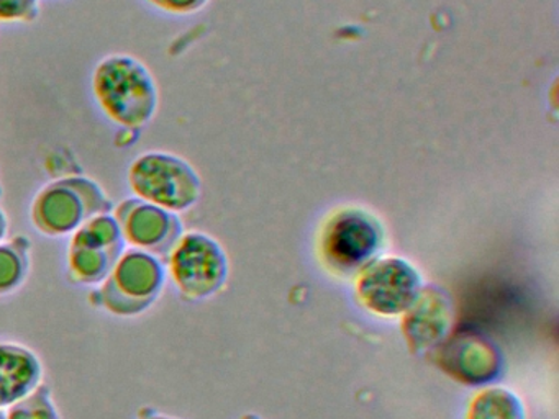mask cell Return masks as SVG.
I'll use <instances>...</instances> for the list:
<instances>
[{
	"mask_svg": "<svg viewBox=\"0 0 559 419\" xmlns=\"http://www.w3.org/2000/svg\"><path fill=\"white\" fill-rule=\"evenodd\" d=\"M93 92L100 110L129 130L145 127L158 108V88L152 72L127 55L104 58L94 69Z\"/></svg>",
	"mask_w": 559,
	"mask_h": 419,
	"instance_id": "obj_1",
	"label": "cell"
},
{
	"mask_svg": "<svg viewBox=\"0 0 559 419\" xmlns=\"http://www.w3.org/2000/svg\"><path fill=\"white\" fill-rule=\"evenodd\" d=\"M112 210L104 190L87 177H64L45 185L32 203V223L50 238L73 235L87 219Z\"/></svg>",
	"mask_w": 559,
	"mask_h": 419,
	"instance_id": "obj_2",
	"label": "cell"
},
{
	"mask_svg": "<svg viewBox=\"0 0 559 419\" xmlns=\"http://www.w3.org/2000/svg\"><path fill=\"white\" fill-rule=\"evenodd\" d=\"M165 282L163 262L148 252L132 248L122 252L99 290L91 298L94 304L114 316H139L158 300Z\"/></svg>",
	"mask_w": 559,
	"mask_h": 419,
	"instance_id": "obj_3",
	"label": "cell"
},
{
	"mask_svg": "<svg viewBox=\"0 0 559 419\" xmlns=\"http://www.w3.org/2000/svg\"><path fill=\"white\" fill-rule=\"evenodd\" d=\"M129 187L136 199L168 212L191 208L201 199L202 185L195 170L181 157L168 153L140 154L129 167Z\"/></svg>",
	"mask_w": 559,
	"mask_h": 419,
	"instance_id": "obj_4",
	"label": "cell"
},
{
	"mask_svg": "<svg viewBox=\"0 0 559 419\" xmlns=\"http://www.w3.org/2000/svg\"><path fill=\"white\" fill-rule=\"evenodd\" d=\"M166 262L173 284L189 301L215 297L224 290L230 275L227 252L204 232H182Z\"/></svg>",
	"mask_w": 559,
	"mask_h": 419,
	"instance_id": "obj_5",
	"label": "cell"
},
{
	"mask_svg": "<svg viewBox=\"0 0 559 419\" xmlns=\"http://www.w3.org/2000/svg\"><path fill=\"white\" fill-rule=\"evenodd\" d=\"M424 285L417 267L397 255H378L353 278L359 307L381 318H401Z\"/></svg>",
	"mask_w": 559,
	"mask_h": 419,
	"instance_id": "obj_6",
	"label": "cell"
},
{
	"mask_svg": "<svg viewBox=\"0 0 559 419\" xmlns=\"http://www.w3.org/2000/svg\"><path fill=\"white\" fill-rule=\"evenodd\" d=\"M384 244L381 223L361 208L340 210L330 216L320 236V254L330 271L355 275Z\"/></svg>",
	"mask_w": 559,
	"mask_h": 419,
	"instance_id": "obj_7",
	"label": "cell"
},
{
	"mask_svg": "<svg viewBox=\"0 0 559 419\" xmlns=\"http://www.w3.org/2000/svg\"><path fill=\"white\" fill-rule=\"evenodd\" d=\"M431 362L461 385H490L506 369L500 347L476 327H453L430 352Z\"/></svg>",
	"mask_w": 559,
	"mask_h": 419,
	"instance_id": "obj_8",
	"label": "cell"
},
{
	"mask_svg": "<svg viewBox=\"0 0 559 419\" xmlns=\"http://www.w3.org/2000/svg\"><path fill=\"white\" fill-rule=\"evenodd\" d=\"M119 223L109 213L93 216L71 236L68 274L80 285H100L126 251Z\"/></svg>",
	"mask_w": 559,
	"mask_h": 419,
	"instance_id": "obj_9",
	"label": "cell"
},
{
	"mask_svg": "<svg viewBox=\"0 0 559 419\" xmlns=\"http://www.w3.org/2000/svg\"><path fill=\"white\" fill-rule=\"evenodd\" d=\"M126 244L148 252L165 262L182 236V223L176 213L140 199H127L114 210Z\"/></svg>",
	"mask_w": 559,
	"mask_h": 419,
	"instance_id": "obj_10",
	"label": "cell"
},
{
	"mask_svg": "<svg viewBox=\"0 0 559 419\" xmlns=\"http://www.w3.org/2000/svg\"><path fill=\"white\" fill-rule=\"evenodd\" d=\"M454 327L451 295L438 285H424L414 303L401 314V331L412 354H428Z\"/></svg>",
	"mask_w": 559,
	"mask_h": 419,
	"instance_id": "obj_11",
	"label": "cell"
},
{
	"mask_svg": "<svg viewBox=\"0 0 559 419\" xmlns=\"http://www.w3.org/2000/svg\"><path fill=\"white\" fill-rule=\"evenodd\" d=\"M44 376L34 350L19 344L0 343V409L31 395Z\"/></svg>",
	"mask_w": 559,
	"mask_h": 419,
	"instance_id": "obj_12",
	"label": "cell"
},
{
	"mask_svg": "<svg viewBox=\"0 0 559 419\" xmlns=\"http://www.w3.org/2000/svg\"><path fill=\"white\" fill-rule=\"evenodd\" d=\"M464 419H526L525 406L507 386H479L467 402Z\"/></svg>",
	"mask_w": 559,
	"mask_h": 419,
	"instance_id": "obj_13",
	"label": "cell"
},
{
	"mask_svg": "<svg viewBox=\"0 0 559 419\" xmlns=\"http://www.w3.org/2000/svg\"><path fill=\"white\" fill-rule=\"evenodd\" d=\"M28 248L31 242L22 236L4 244L0 242V297L14 294L27 278L31 271Z\"/></svg>",
	"mask_w": 559,
	"mask_h": 419,
	"instance_id": "obj_14",
	"label": "cell"
},
{
	"mask_svg": "<svg viewBox=\"0 0 559 419\" xmlns=\"http://www.w3.org/2000/svg\"><path fill=\"white\" fill-rule=\"evenodd\" d=\"M5 419H61L50 386L40 383L31 395L9 406Z\"/></svg>",
	"mask_w": 559,
	"mask_h": 419,
	"instance_id": "obj_15",
	"label": "cell"
},
{
	"mask_svg": "<svg viewBox=\"0 0 559 419\" xmlns=\"http://www.w3.org/2000/svg\"><path fill=\"white\" fill-rule=\"evenodd\" d=\"M40 13V0H0V22L32 23Z\"/></svg>",
	"mask_w": 559,
	"mask_h": 419,
	"instance_id": "obj_16",
	"label": "cell"
},
{
	"mask_svg": "<svg viewBox=\"0 0 559 419\" xmlns=\"http://www.w3.org/2000/svg\"><path fill=\"white\" fill-rule=\"evenodd\" d=\"M158 9L166 10L171 13H189L201 9L205 0H148Z\"/></svg>",
	"mask_w": 559,
	"mask_h": 419,
	"instance_id": "obj_17",
	"label": "cell"
},
{
	"mask_svg": "<svg viewBox=\"0 0 559 419\" xmlns=\"http://www.w3.org/2000/svg\"><path fill=\"white\" fill-rule=\"evenodd\" d=\"M136 419H178L171 418V416L162 415V412H156L155 409L152 408H142L139 411V416Z\"/></svg>",
	"mask_w": 559,
	"mask_h": 419,
	"instance_id": "obj_18",
	"label": "cell"
},
{
	"mask_svg": "<svg viewBox=\"0 0 559 419\" xmlns=\"http://www.w3.org/2000/svg\"><path fill=\"white\" fill-rule=\"evenodd\" d=\"M9 231V219L5 215L4 210L0 208V242L5 238Z\"/></svg>",
	"mask_w": 559,
	"mask_h": 419,
	"instance_id": "obj_19",
	"label": "cell"
},
{
	"mask_svg": "<svg viewBox=\"0 0 559 419\" xmlns=\"http://www.w3.org/2000/svg\"><path fill=\"white\" fill-rule=\"evenodd\" d=\"M0 419H5V412L0 409Z\"/></svg>",
	"mask_w": 559,
	"mask_h": 419,
	"instance_id": "obj_20",
	"label": "cell"
},
{
	"mask_svg": "<svg viewBox=\"0 0 559 419\" xmlns=\"http://www.w3.org/2000/svg\"><path fill=\"white\" fill-rule=\"evenodd\" d=\"M0 196H2V187H0Z\"/></svg>",
	"mask_w": 559,
	"mask_h": 419,
	"instance_id": "obj_21",
	"label": "cell"
},
{
	"mask_svg": "<svg viewBox=\"0 0 559 419\" xmlns=\"http://www.w3.org/2000/svg\"><path fill=\"white\" fill-rule=\"evenodd\" d=\"M243 419H248V418H243ZM254 419H260V418H254Z\"/></svg>",
	"mask_w": 559,
	"mask_h": 419,
	"instance_id": "obj_22",
	"label": "cell"
}]
</instances>
